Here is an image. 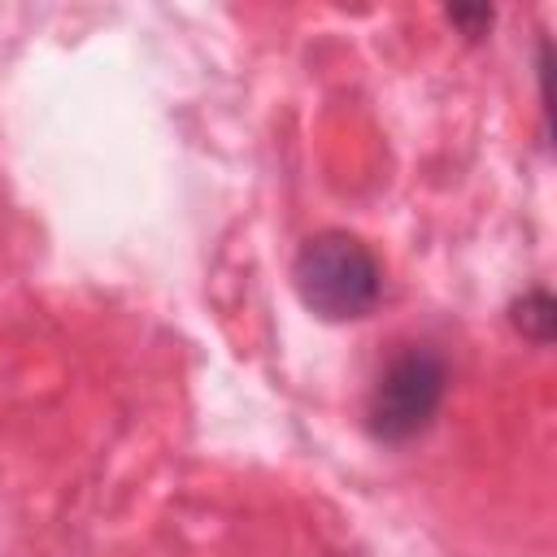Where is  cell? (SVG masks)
<instances>
[{"label":"cell","instance_id":"6da1fadb","mask_svg":"<svg viewBox=\"0 0 557 557\" xmlns=\"http://www.w3.org/2000/svg\"><path fill=\"white\" fill-rule=\"evenodd\" d=\"M296 296L326 322L366 318L383 292V265L352 231H318L300 244L292 265Z\"/></svg>","mask_w":557,"mask_h":557},{"label":"cell","instance_id":"7a4b0ae2","mask_svg":"<svg viewBox=\"0 0 557 557\" xmlns=\"http://www.w3.org/2000/svg\"><path fill=\"white\" fill-rule=\"evenodd\" d=\"M448 392V366L426 344H405L387 357L379 370L370 400H366V426L383 444H409L431 426Z\"/></svg>","mask_w":557,"mask_h":557},{"label":"cell","instance_id":"3957f363","mask_svg":"<svg viewBox=\"0 0 557 557\" xmlns=\"http://www.w3.org/2000/svg\"><path fill=\"white\" fill-rule=\"evenodd\" d=\"M513 326H518L527 339L548 344V339H553V331H557V305H553V296H548L544 287L527 292V296L513 305Z\"/></svg>","mask_w":557,"mask_h":557}]
</instances>
